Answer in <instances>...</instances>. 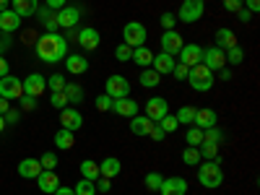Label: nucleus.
<instances>
[{
	"label": "nucleus",
	"mask_w": 260,
	"mask_h": 195,
	"mask_svg": "<svg viewBox=\"0 0 260 195\" xmlns=\"http://www.w3.org/2000/svg\"><path fill=\"white\" fill-rule=\"evenodd\" d=\"M68 55V39L57 31H47L37 39V57L42 62H60Z\"/></svg>",
	"instance_id": "obj_1"
},
{
	"label": "nucleus",
	"mask_w": 260,
	"mask_h": 195,
	"mask_svg": "<svg viewBox=\"0 0 260 195\" xmlns=\"http://www.w3.org/2000/svg\"><path fill=\"white\" fill-rule=\"evenodd\" d=\"M198 180H201V185L208 187V190H216V187H219V185L224 182V172H221L219 159L203 161V164L198 167Z\"/></svg>",
	"instance_id": "obj_2"
},
{
	"label": "nucleus",
	"mask_w": 260,
	"mask_h": 195,
	"mask_svg": "<svg viewBox=\"0 0 260 195\" xmlns=\"http://www.w3.org/2000/svg\"><path fill=\"white\" fill-rule=\"evenodd\" d=\"M187 81H190V86L195 91H211L213 83H216V76H213V71L206 68L203 62H198V65H192V68H190Z\"/></svg>",
	"instance_id": "obj_3"
},
{
	"label": "nucleus",
	"mask_w": 260,
	"mask_h": 195,
	"mask_svg": "<svg viewBox=\"0 0 260 195\" xmlns=\"http://www.w3.org/2000/svg\"><path fill=\"white\" fill-rule=\"evenodd\" d=\"M122 37H125V45L127 47H143L146 45V26L141 21H127L125 29H122Z\"/></svg>",
	"instance_id": "obj_4"
},
{
	"label": "nucleus",
	"mask_w": 260,
	"mask_h": 195,
	"mask_svg": "<svg viewBox=\"0 0 260 195\" xmlns=\"http://www.w3.org/2000/svg\"><path fill=\"white\" fill-rule=\"evenodd\" d=\"M104 94L107 96H112V99H125L130 96V83L125 76H110L104 83Z\"/></svg>",
	"instance_id": "obj_5"
},
{
	"label": "nucleus",
	"mask_w": 260,
	"mask_h": 195,
	"mask_svg": "<svg viewBox=\"0 0 260 195\" xmlns=\"http://www.w3.org/2000/svg\"><path fill=\"white\" fill-rule=\"evenodd\" d=\"M201 16H203V0H182L177 21H182V24H195Z\"/></svg>",
	"instance_id": "obj_6"
},
{
	"label": "nucleus",
	"mask_w": 260,
	"mask_h": 195,
	"mask_svg": "<svg viewBox=\"0 0 260 195\" xmlns=\"http://www.w3.org/2000/svg\"><path fill=\"white\" fill-rule=\"evenodd\" d=\"M21 86H24V96L39 99L42 94H45V89H47V78L42 73H31V76H26L24 81H21Z\"/></svg>",
	"instance_id": "obj_7"
},
{
	"label": "nucleus",
	"mask_w": 260,
	"mask_h": 195,
	"mask_svg": "<svg viewBox=\"0 0 260 195\" xmlns=\"http://www.w3.org/2000/svg\"><path fill=\"white\" fill-rule=\"evenodd\" d=\"M0 96H3V99H21V96H24V86H21V81L16 78V76H3V78H0Z\"/></svg>",
	"instance_id": "obj_8"
},
{
	"label": "nucleus",
	"mask_w": 260,
	"mask_h": 195,
	"mask_svg": "<svg viewBox=\"0 0 260 195\" xmlns=\"http://www.w3.org/2000/svg\"><path fill=\"white\" fill-rule=\"evenodd\" d=\"M76 42H78V47H81V50L91 52V50H96V47H99L102 37H99V31H96V29L86 26V29H78V34H76Z\"/></svg>",
	"instance_id": "obj_9"
},
{
	"label": "nucleus",
	"mask_w": 260,
	"mask_h": 195,
	"mask_svg": "<svg viewBox=\"0 0 260 195\" xmlns=\"http://www.w3.org/2000/svg\"><path fill=\"white\" fill-rule=\"evenodd\" d=\"M201 62L206 65L208 71H221L224 65H226V55H224V50H219V47H208V50H203Z\"/></svg>",
	"instance_id": "obj_10"
},
{
	"label": "nucleus",
	"mask_w": 260,
	"mask_h": 195,
	"mask_svg": "<svg viewBox=\"0 0 260 195\" xmlns=\"http://www.w3.org/2000/svg\"><path fill=\"white\" fill-rule=\"evenodd\" d=\"M164 115H169V104H167V99H161V96H151V99L146 102V117H148V120H154V122H159Z\"/></svg>",
	"instance_id": "obj_11"
},
{
	"label": "nucleus",
	"mask_w": 260,
	"mask_h": 195,
	"mask_svg": "<svg viewBox=\"0 0 260 195\" xmlns=\"http://www.w3.org/2000/svg\"><path fill=\"white\" fill-rule=\"evenodd\" d=\"M57 13V26L60 29H73L76 24H78V18H81V11L76 8V6H62L60 11H55Z\"/></svg>",
	"instance_id": "obj_12"
},
{
	"label": "nucleus",
	"mask_w": 260,
	"mask_h": 195,
	"mask_svg": "<svg viewBox=\"0 0 260 195\" xmlns=\"http://www.w3.org/2000/svg\"><path fill=\"white\" fill-rule=\"evenodd\" d=\"M180 50H182V37L175 31V29H169V31H164L161 34V52H167V55H180Z\"/></svg>",
	"instance_id": "obj_13"
},
{
	"label": "nucleus",
	"mask_w": 260,
	"mask_h": 195,
	"mask_svg": "<svg viewBox=\"0 0 260 195\" xmlns=\"http://www.w3.org/2000/svg\"><path fill=\"white\" fill-rule=\"evenodd\" d=\"M60 125L65 130H71V133H76V130L83 125V115L78 110H73V107H65V110H60Z\"/></svg>",
	"instance_id": "obj_14"
},
{
	"label": "nucleus",
	"mask_w": 260,
	"mask_h": 195,
	"mask_svg": "<svg viewBox=\"0 0 260 195\" xmlns=\"http://www.w3.org/2000/svg\"><path fill=\"white\" fill-rule=\"evenodd\" d=\"M18 177H24V180H37L42 175V164L39 159H24V161H18Z\"/></svg>",
	"instance_id": "obj_15"
},
{
	"label": "nucleus",
	"mask_w": 260,
	"mask_h": 195,
	"mask_svg": "<svg viewBox=\"0 0 260 195\" xmlns=\"http://www.w3.org/2000/svg\"><path fill=\"white\" fill-rule=\"evenodd\" d=\"M37 182H39V190H42V192H47V195H52V192L60 187L57 172H50V169H42V175L37 177Z\"/></svg>",
	"instance_id": "obj_16"
},
{
	"label": "nucleus",
	"mask_w": 260,
	"mask_h": 195,
	"mask_svg": "<svg viewBox=\"0 0 260 195\" xmlns=\"http://www.w3.org/2000/svg\"><path fill=\"white\" fill-rule=\"evenodd\" d=\"M112 112L122 115V117H136L138 115V102L136 99H112Z\"/></svg>",
	"instance_id": "obj_17"
},
{
	"label": "nucleus",
	"mask_w": 260,
	"mask_h": 195,
	"mask_svg": "<svg viewBox=\"0 0 260 195\" xmlns=\"http://www.w3.org/2000/svg\"><path fill=\"white\" fill-rule=\"evenodd\" d=\"M159 192H161V195H185V192H187V182H185L182 177H169V180L161 182Z\"/></svg>",
	"instance_id": "obj_18"
},
{
	"label": "nucleus",
	"mask_w": 260,
	"mask_h": 195,
	"mask_svg": "<svg viewBox=\"0 0 260 195\" xmlns=\"http://www.w3.org/2000/svg\"><path fill=\"white\" fill-rule=\"evenodd\" d=\"M21 26V16L16 11H0V31H6V34H13L16 29Z\"/></svg>",
	"instance_id": "obj_19"
},
{
	"label": "nucleus",
	"mask_w": 260,
	"mask_h": 195,
	"mask_svg": "<svg viewBox=\"0 0 260 195\" xmlns=\"http://www.w3.org/2000/svg\"><path fill=\"white\" fill-rule=\"evenodd\" d=\"M65 68H68V73H73V76H81V73H86L89 71V60H86L83 55H65Z\"/></svg>",
	"instance_id": "obj_20"
},
{
	"label": "nucleus",
	"mask_w": 260,
	"mask_h": 195,
	"mask_svg": "<svg viewBox=\"0 0 260 195\" xmlns=\"http://www.w3.org/2000/svg\"><path fill=\"white\" fill-rule=\"evenodd\" d=\"M154 125L156 122L148 120L146 115H136V117H130V133H133V136H148Z\"/></svg>",
	"instance_id": "obj_21"
},
{
	"label": "nucleus",
	"mask_w": 260,
	"mask_h": 195,
	"mask_svg": "<svg viewBox=\"0 0 260 195\" xmlns=\"http://www.w3.org/2000/svg\"><path fill=\"white\" fill-rule=\"evenodd\" d=\"M180 57H182V65H187V68H192V65H198L201 57H203V50L198 45H182L180 50Z\"/></svg>",
	"instance_id": "obj_22"
},
{
	"label": "nucleus",
	"mask_w": 260,
	"mask_h": 195,
	"mask_svg": "<svg viewBox=\"0 0 260 195\" xmlns=\"http://www.w3.org/2000/svg\"><path fill=\"white\" fill-rule=\"evenodd\" d=\"M120 169H122L120 159H115V156H107L104 161H99V177L112 180V177H117V175H120Z\"/></svg>",
	"instance_id": "obj_23"
},
{
	"label": "nucleus",
	"mask_w": 260,
	"mask_h": 195,
	"mask_svg": "<svg viewBox=\"0 0 260 195\" xmlns=\"http://www.w3.org/2000/svg\"><path fill=\"white\" fill-rule=\"evenodd\" d=\"M216 120H219V115H216V110H208V107H206V110H198V112H195V127H201V130H208V127H213L216 125Z\"/></svg>",
	"instance_id": "obj_24"
},
{
	"label": "nucleus",
	"mask_w": 260,
	"mask_h": 195,
	"mask_svg": "<svg viewBox=\"0 0 260 195\" xmlns=\"http://www.w3.org/2000/svg\"><path fill=\"white\" fill-rule=\"evenodd\" d=\"M151 65H154V71L159 73V76H164V73H172V71H175V57H172V55H167V52H161V55H154V62H151Z\"/></svg>",
	"instance_id": "obj_25"
},
{
	"label": "nucleus",
	"mask_w": 260,
	"mask_h": 195,
	"mask_svg": "<svg viewBox=\"0 0 260 195\" xmlns=\"http://www.w3.org/2000/svg\"><path fill=\"white\" fill-rule=\"evenodd\" d=\"M213 39H216V45H213V47H219V50H224V52H226L229 47H234V45H237L234 31H232V29H226V26L216 31V37H213Z\"/></svg>",
	"instance_id": "obj_26"
},
{
	"label": "nucleus",
	"mask_w": 260,
	"mask_h": 195,
	"mask_svg": "<svg viewBox=\"0 0 260 195\" xmlns=\"http://www.w3.org/2000/svg\"><path fill=\"white\" fill-rule=\"evenodd\" d=\"M13 3V11L24 18V16H34L39 11V0H11Z\"/></svg>",
	"instance_id": "obj_27"
},
{
	"label": "nucleus",
	"mask_w": 260,
	"mask_h": 195,
	"mask_svg": "<svg viewBox=\"0 0 260 195\" xmlns=\"http://www.w3.org/2000/svg\"><path fill=\"white\" fill-rule=\"evenodd\" d=\"M130 60H133L138 68H148V65L154 62V52H151L146 45L143 47H133V57H130Z\"/></svg>",
	"instance_id": "obj_28"
},
{
	"label": "nucleus",
	"mask_w": 260,
	"mask_h": 195,
	"mask_svg": "<svg viewBox=\"0 0 260 195\" xmlns=\"http://www.w3.org/2000/svg\"><path fill=\"white\" fill-rule=\"evenodd\" d=\"M78 169H81V177H83V180H91V182H96V180H99V164H96V161L83 159Z\"/></svg>",
	"instance_id": "obj_29"
},
{
	"label": "nucleus",
	"mask_w": 260,
	"mask_h": 195,
	"mask_svg": "<svg viewBox=\"0 0 260 195\" xmlns=\"http://www.w3.org/2000/svg\"><path fill=\"white\" fill-rule=\"evenodd\" d=\"M55 143H57V148L60 151H68V148H73V133H71V130H65V127H60L57 130V133H55Z\"/></svg>",
	"instance_id": "obj_30"
},
{
	"label": "nucleus",
	"mask_w": 260,
	"mask_h": 195,
	"mask_svg": "<svg viewBox=\"0 0 260 195\" xmlns=\"http://www.w3.org/2000/svg\"><path fill=\"white\" fill-rule=\"evenodd\" d=\"M65 96H68V104H81L83 102V89L78 83H65Z\"/></svg>",
	"instance_id": "obj_31"
},
{
	"label": "nucleus",
	"mask_w": 260,
	"mask_h": 195,
	"mask_svg": "<svg viewBox=\"0 0 260 195\" xmlns=\"http://www.w3.org/2000/svg\"><path fill=\"white\" fill-rule=\"evenodd\" d=\"M198 154H201V159H206V161L219 159V143H208V141H203V143L198 146Z\"/></svg>",
	"instance_id": "obj_32"
},
{
	"label": "nucleus",
	"mask_w": 260,
	"mask_h": 195,
	"mask_svg": "<svg viewBox=\"0 0 260 195\" xmlns=\"http://www.w3.org/2000/svg\"><path fill=\"white\" fill-rule=\"evenodd\" d=\"M37 13H39V21L47 26V31H57V13L55 11L45 8V11H37Z\"/></svg>",
	"instance_id": "obj_33"
},
{
	"label": "nucleus",
	"mask_w": 260,
	"mask_h": 195,
	"mask_svg": "<svg viewBox=\"0 0 260 195\" xmlns=\"http://www.w3.org/2000/svg\"><path fill=\"white\" fill-rule=\"evenodd\" d=\"M159 81H161V76H159L154 68L141 71V86H146V89H154V86H159Z\"/></svg>",
	"instance_id": "obj_34"
},
{
	"label": "nucleus",
	"mask_w": 260,
	"mask_h": 195,
	"mask_svg": "<svg viewBox=\"0 0 260 195\" xmlns=\"http://www.w3.org/2000/svg\"><path fill=\"white\" fill-rule=\"evenodd\" d=\"M195 112H198L195 107L185 104V107H180V112H177L175 117H177V122H180V125H192V120H195Z\"/></svg>",
	"instance_id": "obj_35"
},
{
	"label": "nucleus",
	"mask_w": 260,
	"mask_h": 195,
	"mask_svg": "<svg viewBox=\"0 0 260 195\" xmlns=\"http://www.w3.org/2000/svg\"><path fill=\"white\" fill-rule=\"evenodd\" d=\"M203 141H208V143H221V141H224V130H221L219 125L203 130Z\"/></svg>",
	"instance_id": "obj_36"
},
{
	"label": "nucleus",
	"mask_w": 260,
	"mask_h": 195,
	"mask_svg": "<svg viewBox=\"0 0 260 195\" xmlns=\"http://www.w3.org/2000/svg\"><path fill=\"white\" fill-rule=\"evenodd\" d=\"M182 161L190 164V167H195V164H201L203 159H201V154H198V148H195V146H187V148L182 151Z\"/></svg>",
	"instance_id": "obj_37"
},
{
	"label": "nucleus",
	"mask_w": 260,
	"mask_h": 195,
	"mask_svg": "<svg viewBox=\"0 0 260 195\" xmlns=\"http://www.w3.org/2000/svg\"><path fill=\"white\" fill-rule=\"evenodd\" d=\"M156 125L164 130V133H175V130L180 127V122H177V117H175V115H164V117H161Z\"/></svg>",
	"instance_id": "obj_38"
},
{
	"label": "nucleus",
	"mask_w": 260,
	"mask_h": 195,
	"mask_svg": "<svg viewBox=\"0 0 260 195\" xmlns=\"http://www.w3.org/2000/svg\"><path fill=\"white\" fill-rule=\"evenodd\" d=\"M185 141H187V146H195V148H198V146L203 143V130L192 125V127L187 130V136H185Z\"/></svg>",
	"instance_id": "obj_39"
},
{
	"label": "nucleus",
	"mask_w": 260,
	"mask_h": 195,
	"mask_svg": "<svg viewBox=\"0 0 260 195\" xmlns=\"http://www.w3.org/2000/svg\"><path fill=\"white\" fill-rule=\"evenodd\" d=\"M224 55H226V62H232V65H240V62L245 60V52H242V47H240V45L229 47Z\"/></svg>",
	"instance_id": "obj_40"
},
{
	"label": "nucleus",
	"mask_w": 260,
	"mask_h": 195,
	"mask_svg": "<svg viewBox=\"0 0 260 195\" xmlns=\"http://www.w3.org/2000/svg\"><path fill=\"white\" fill-rule=\"evenodd\" d=\"M146 187L148 190H154V192H159V187H161V182H164V177L159 175V172H148V175H146Z\"/></svg>",
	"instance_id": "obj_41"
},
{
	"label": "nucleus",
	"mask_w": 260,
	"mask_h": 195,
	"mask_svg": "<svg viewBox=\"0 0 260 195\" xmlns=\"http://www.w3.org/2000/svg\"><path fill=\"white\" fill-rule=\"evenodd\" d=\"M73 192H76V195H96V185H94L91 180H81V182L73 187Z\"/></svg>",
	"instance_id": "obj_42"
},
{
	"label": "nucleus",
	"mask_w": 260,
	"mask_h": 195,
	"mask_svg": "<svg viewBox=\"0 0 260 195\" xmlns=\"http://www.w3.org/2000/svg\"><path fill=\"white\" fill-rule=\"evenodd\" d=\"M65 83H68V81H65V76L55 73V76L47 78V89H50V91H62V89H65Z\"/></svg>",
	"instance_id": "obj_43"
},
{
	"label": "nucleus",
	"mask_w": 260,
	"mask_h": 195,
	"mask_svg": "<svg viewBox=\"0 0 260 195\" xmlns=\"http://www.w3.org/2000/svg\"><path fill=\"white\" fill-rule=\"evenodd\" d=\"M50 104L55 107V110H65V107H68V96H65V91H52Z\"/></svg>",
	"instance_id": "obj_44"
},
{
	"label": "nucleus",
	"mask_w": 260,
	"mask_h": 195,
	"mask_svg": "<svg viewBox=\"0 0 260 195\" xmlns=\"http://www.w3.org/2000/svg\"><path fill=\"white\" fill-rule=\"evenodd\" d=\"M115 57H117L120 62H127L130 57H133V47H127L125 42H122V45H117V50H115Z\"/></svg>",
	"instance_id": "obj_45"
},
{
	"label": "nucleus",
	"mask_w": 260,
	"mask_h": 195,
	"mask_svg": "<svg viewBox=\"0 0 260 195\" xmlns=\"http://www.w3.org/2000/svg\"><path fill=\"white\" fill-rule=\"evenodd\" d=\"M39 164H42V169H50V172H55V167H57V156L52 154V151H47V154L39 159Z\"/></svg>",
	"instance_id": "obj_46"
},
{
	"label": "nucleus",
	"mask_w": 260,
	"mask_h": 195,
	"mask_svg": "<svg viewBox=\"0 0 260 195\" xmlns=\"http://www.w3.org/2000/svg\"><path fill=\"white\" fill-rule=\"evenodd\" d=\"M96 110H99V112H112V96L102 94V96L96 99Z\"/></svg>",
	"instance_id": "obj_47"
},
{
	"label": "nucleus",
	"mask_w": 260,
	"mask_h": 195,
	"mask_svg": "<svg viewBox=\"0 0 260 195\" xmlns=\"http://www.w3.org/2000/svg\"><path fill=\"white\" fill-rule=\"evenodd\" d=\"M175 24H177V16H175V13H161V26H164V31L175 29Z\"/></svg>",
	"instance_id": "obj_48"
},
{
	"label": "nucleus",
	"mask_w": 260,
	"mask_h": 195,
	"mask_svg": "<svg viewBox=\"0 0 260 195\" xmlns=\"http://www.w3.org/2000/svg\"><path fill=\"white\" fill-rule=\"evenodd\" d=\"M172 73H175V78H177V81H182V78H187V76H190V68H187V65H182V62H177Z\"/></svg>",
	"instance_id": "obj_49"
},
{
	"label": "nucleus",
	"mask_w": 260,
	"mask_h": 195,
	"mask_svg": "<svg viewBox=\"0 0 260 195\" xmlns=\"http://www.w3.org/2000/svg\"><path fill=\"white\" fill-rule=\"evenodd\" d=\"M242 6H245V0H224V8H226L229 13H237Z\"/></svg>",
	"instance_id": "obj_50"
},
{
	"label": "nucleus",
	"mask_w": 260,
	"mask_h": 195,
	"mask_svg": "<svg viewBox=\"0 0 260 195\" xmlns=\"http://www.w3.org/2000/svg\"><path fill=\"white\" fill-rule=\"evenodd\" d=\"M11 45H13V39L6 31H0V55H3L6 50H11Z\"/></svg>",
	"instance_id": "obj_51"
},
{
	"label": "nucleus",
	"mask_w": 260,
	"mask_h": 195,
	"mask_svg": "<svg viewBox=\"0 0 260 195\" xmlns=\"http://www.w3.org/2000/svg\"><path fill=\"white\" fill-rule=\"evenodd\" d=\"M3 117H6V125H16V122L21 120V115H18L16 110H8V112H6Z\"/></svg>",
	"instance_id": "obj_52"
},
{
	"label": "nucleus",
	"mask_w": 260,
	"mask_h": 195,
	"mask_svg": "<svg viewBox=\"0 0 260 195\" xmlns=\"http://www.w3.org/2000/svg\"><path fill=\"white\" fill-rule=\"evenodd\" d=\"M148 136L154 138V141H164V136H167V133H164V130H161L159 125H154V127H151V133H148Z\"/></svg>",
	"instance_id": "obj_53"
},
{
	"label": "nucleus",
	"mask_w": 260,
	"mask_h": 195,
	"mask_svg": "<svg viewBox=\"0 0 260 195\" xmlns=\"http://www.w3.org/2000/svg\"><path fill=\"white\" fill-rule=\"evenodd\" d=\"M45 3H47V8H50V11H60L65 3H68V0H45Z\"/></svg>",
	"instance_id": "obj_54"
},
{
	"label": "nucleus",
	"mask_w": 260,
	"mask_h": 195,
	"mask_svg": "<svg viewBox=\"0 0 260 195\" xmlns=\"http://www.w3.org/2000/svg\"><path fill=\"white\" fill-rule=\"evenodd\" d=\"M237 18H240V21H242V24H247V21H250V18H252V13H250V11H247V8H245V6H242V8H240V11H237Z\"/></svg>",
	"instance_id": "obj_55"
},
{
	"label": "nucleus",
	"mask_w": 260,
	"mask_h": 195,
	"mask_svg": "<svg viewBox=\"0 0 260 195\" xmlns=\"http://www.w3.org/2000/svg\"><path fill=\"white\" fill-rule=\"evenodd\" d=\"M94 185L99 187V192H107V190H110V187H112V182H110V180H107V177H102V180H96Z\"/></svg>",
	"instance_id": "obj_56"
},
{
	"label": "nucleus",
	"mask_w": 260,
	"mask_h": 195,
	"mask_svg": "<svg viewBox=\"0 0 260 195\" xmlns=\"http://www.w3.org/2000/svg\"><path fill=\"white\" fill-rule=\"evenodd\" d=\"M8 73H11V65H8V60H6L3 55H0V78L8 76Z\"/></svg>",
	"instance_id": "obj_57"
},
{
	"label": "nucleus",
	"mask_w": 260,
	"mask_h": 195,
	"mask_svg": "<svg viewBox=\"0 0 260 195\" xmlns=\"http://www.w3.org/2000/svg\"><path fill=\"white\" fill-rule=\"evenodd\" d=\"M21 107H24V110H34L37 99H34V96H24V99H21Z\"/></svg>",
	"instance_id": "obj_58"
},
{
	"label": "nucleus",
	"mask_w": 260,
	"mask_h": 195,
	"mask_svg": "<svg viewBox=\"0 0 260 195\" xmlns=\"http://www.w3.org/2000/svg\"><path fill=\"white\" fill-rule=\"evenodd\" d=\"M247 11L250 13H257L260 11V0H247Z\"/></svg>",
	"instance_id": "obj_59"
},
{
	"label": "nucleus",
	"mask_w": 260,
	"mask_h": 195,
	"mask_svg": "<svg viewBox=\"0 0 260 195\" xmlns=\"http://www.w3.org/2000/svg\"><path fill=\"white\" fill-rule=\"evenodd\" d=\"M52 195H76V192H73V187H62V185H60Z\"/></svg>",
	"instance_id": "obj_60"
},
{
	"label": "nucleus",
	"mask_w": 260,
	"mask_h": 195,
	"mask_svg": "<svg viewBox=\"0 0 260 195\" xmlns=\"http://www.w3.org/2000/svg\"><path fill=\"white\" fill-rule=\"evenodd\" d=\"M11 110V102L8 99H3V96H0V115H6Z\"/></svg>",
	"instance_id": "obj_61"
},
{
	"label": "nucleus",
	"mask_w": 260,
	"mask_h": 195,
	"mask_svg": "<svg viewBox=\"0 0 260 195\" xmlns=\"http://www.w3.org/2000/svg\"><path fill=\"white\" fill-rule=\"evenodd\" d=\"M221 78H224V81H229V78H232V71H226V68H221Z\"/></svg>",
	"instance_id": "obj_62"
},
{
	"label": "nucleus",
	"mask_w": 260,
	"mask_h": 195,
	"mask_svg": "<svg viewBox=\"0 0 260 195\" xmlns=\"http://www.w3.org/2000/svg\"><path fill=\"white\" fill-rule=\"evenodd\" d=\"M8 3H11V0H0V11H6V8H8Z\"/></svg>",
	"instance_id": "obj_63"
},
{
	"label": "nucleus",
	"mask_w": 260,
	"mask_h": 195,
	"mask_svg": "<svg viewBox=\"0 0 260 195\" xmlns=\"http://www.w3.org/2000/svg\"><path fill=\"white\" fill-rule=\"evenodd\" d=\"M3 127H6V117L0 115V133H3Z\"/></svg>",
	"instance_id": "obj_64"
}]
</instances>
